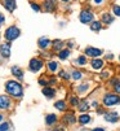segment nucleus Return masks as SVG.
I'll return each instance as SVG.
<instances>
[{"mask_svg": "<svg viewBox=\"0 0 120 131\" xmlns=\"http://www.w3.org/2000/svg\"><path fill=\"white\" fill-rule=\"evenodd\" d=\"M4 88H5L7 95H9L13 99H22L23 97L25 90H23L22 82H19L17 79H8L4 84Z\"/></svg>", "mask_w": 120, "mask_h": 131, "instance_id": "f257e3e1", "label": "nucleus"}, {"mask_svg": "<svg viewBox=\"0 0 120 131\" xmlns=\"http://www.w3.org/2000/svg\"><path fill=\"white\" fill-rule=\"evenodd\" d=\"M102 104L105 108L120 105V95H117V93H115L112 91H107L102 95Z\"/></svg>", "mask_w": 120, "mask_h": 131, "instance_id": "f03ea898", "label": "nucleus"}, {"mask_svg": "<svg viewBox=\"0 0 120 131\" xmlns=\"http://www.w3.org/2000/svg\"><path fill=\"white\" fill-rule=\"evenodd\" d=\"M3 36H4L5 42L12 43V42L17 40L19 36H21V29H19L17 25H10V26H8V27L4 30Z\"/></svg>", "mask_w": 120, "mask_h": 131, "instance_id": "7ed1b4c3", "label": "nucleus"}, {"mask_svg": "<svg viewBox=\"0 0 120 131\" xmlns=\"http://www.w3.org/2000/svg\"><path fill=\"white\" fill-rule=\"evenodd\" d=\"M96 14L90 8H83L79 13V21L83 25H90L94 20H96Z\"/></svg>", "mask_w": 120, "mask_h": 131, "instance_id": "20e7f679", "label": "nucleus"}, {"mask_svg": "<svg viewBox=\"0 0 120 131\" xmlns=\"http://www.w3.org/2000/svg\"><path fill=\"white\" fill-rule=\"evenodd\" d=\"M44 68H45V62H44V60H43L42 57H32V59L29 61V66H27L29 71H31V73H34V74L40 73Z\"/></svg>", "mask_w": 120, "mask_h": 131, "instance_id": "39448f33", "label": "nucleus"}, {"mask_svg": "<svg viewBox=\"0 0 120 131\" xmlns=\"http://www.w3.org/2000/svg\"><path fill=\"white\" fill-rule=\"evenodd\" d=\"M83 53L87 56V57L90 59H97V57H103L105 51L102 48H98V47H93V46H87L83 51Z\"/></svg>", "mask_w": 120, "mask_h": 131, "instance_id": "423d86ee", "label": "nucleus"}, {"mask_svg": "<svg viewBox=\"0 0 120 131\" xmlns=\"http://www.w3.org/2000/svg\"><path fill=\"white\" fill-rule=\"evenodd\" d=\"M88 65H89V69L90 70H93V71H101V70H103L105 68H106V61L103 60V57H97V59H90L89 60V62H88Z\"/></svg>", "mask_w": 120, "mask_h": 131, "instance_id": "0eeeda50", "label": "nucleus"}, {"mask_svg": "<svg viewBox=\"0 0 120 131\" xmlns=\"http://www.w3.org/2000/svg\"><path fill=\"white\" fill-rule=\"evenodd\" d=\"M92 81L89 79H83L82 82H79V84L75 87V91H76V95H85V93H88L90 90H92Z\"/></svg>", "mask_w": 120, "mask_h": 131, "instance_id": "6e6552de", "label": "nucleus"}, {"mask_svg": "<svg viewBox=\"0 0 120 131\" xmlns=\"http://www.w3.org/2000/svg\"><path fill=\"white\" fill-rule=\"evenodd\" d=\"M42 7H43L44 12L54 13L58 9V3H57V0H43V2H42Z\"/></svg>", "mask_w": 120, "mask_h": 131, "instance_id": "1a4fd4ad", "label": "nucleus"}, {"mask_svg": "<svg viewBox=\"0 0 120 131\" xmlns=\"http://www.w3.org/2000/svg\"><path fill=\"white\" fill-rule=\"evenodd\" d=\"M12 54V46L9 42H4L0 44V57L4 59V60H8Z\"/></svg>", "mask_w": 120, "mask_h": 131, "instance_id": "9d476101", "label": "nucleus"}, {"mask_svg": "<svg viewBox=\"0 0 120 131\" xmlns=\"http://www.w3.org/2000/svg\"><path fill=\"white\" fill-rule=\"evenodd\" d=\"M88 62H89V59L87 57V56H85L84 53H83V54L76 56V57L72 60V65H74V68H79V69H82V68L87 66V65H88Z\"/></svg>", "mask_w": 120, "mask_h": 131, "instance_id": "9b49d317", "label": "nucleus"}, {"mask_svg": "<svg viewBox=\"0 0 120 131\" xmlns=\"http://www.w3.org/2000/svg\"><path fill=\"white\" fill-rule=\"evenodd\" d=\"M45 69L48 70V73L56 74V73H58L59 70H61V65H59V62H58L57 60L50 59V60H48V61L45 62Z\"/></svg>", "mask_w": 120, "mask_h": 131, "instance_id": "f8f14e48", "label": "nucleus"}, {"mask_svg": "<svg viewBox=\"0 0 120 131\" xmlns=\"http://www.w3.org/2000/svg\"><path fill=\"white\" fill-rule=\"evenodd\" d=\"M62 122L66 125V126H72L77 122V117L75 116L74 112L69 110V112H65V114L62 117Z\"/></svg>", "mask_w": 120, "mask_h": 131, "instance_id": "ddd939ff", "label": "nucleus"}, {"mask_svg": "<svg viewBox=\"0 0 120 131\" xmlns=\"http://www.w3.org/2000/svg\"><path fill=\"white\" fill-rule=\"evenodd\" d=\"M52 47V40L48 36H40L37 39V48L40 51H48Z\"/></svg>", "mask_w": 120, "mask_h": 131, "instance_id": "4468645a", "label": "nucleus"}, {"mask_svg": "<svg viewBox=\"0 0 120 131\" xmlns=\"http://www.w3.org/2000/svg\"><path fill=\"white\" fill-rule=\"evenodd\" d=\"M70 74H71V81L74 82H82L85 77V73L79 68H72L70 70Z\"/></svg>", "mask_w": 120, "mask_h": 131, "instance_id": "2eb2a0df", "label": "nucleus"}, {"mask_svg": "<svg viewBox=\"0 0 120 131\" xmlns=\"http://www.w3.org/2000/svg\"><path fill=\"white\" fill-rule=\"evenodd\" d=\"M99 21H101L105 26H109V25H111V24L115 21V16H114L111 12L105 10V12L101 13V16H99Z\"/></svg>", "mask_w": 120, "mask_h": 131, "instance_id": "dca6fc26", "label": "nucleus"}, {"mask_svg": "<svg viewBox=\"0 0 120 131\" xmlns=\"http://www.w3.org/2000/svg\"><path fill=\"white\" fill-rule=\"evenodd\" d=\"M12 105L13 103L9 95H0V110H9Z\"/></svg>", "mask_w": 120, "mask_h": 131, "instance_id": "f3484780", "label": "nucleus"}, {"mask_svg": "<svg viewBox=\"0 0 120 131\" xmlns=\"http://www.w3.org/2000/svg\"><path fill=\"white\" fill-rule=\"evenodd\" d=\"M10 74L14 77V79H17L19 82H23V79H25V73H23L22 68H19L17 65H13L10 68Z\"/></svg>", "mask_w": 120, "mask_h": 131, "instance_id": "a211bd4d", "label": "nucleus"}, {"mask_svg": "<svg viewBox=\"0 0 120 131\" xmlns=\"http://www.w3.org/2000/svg\"><path fill=\"white\" fill-rule=\"evenodd\" d=\"M63 48H66V42L62 40V39H54L52 40V47H50V51L53 53H58L59 51H62Z\"/></svg>", "mask_w": 120, "mask_h": 131, "instance_id": "6ab92c4d", "label": "nucleus"}, {"mask_svg": "<svg viewBox=\"0 0 120 131\" xmlns=\"http://www.w3.org/2000/svg\"><path fill=\"white\" fill-rule=\"evenodd\" d=\"M103 118H105V121L109 122V123H116V122L120 119V116L117 114V112L111 110V112H106V113L103 114Z\"/></svg>", "mask_w": 120, "mask_h": 131, "instance_id": "aec40b11", "label": "nucleus"}, {"mask_svg": "<svg viewBox=\"0 0 120 131\" xmlns=\"http://www.w3.org/2000/svg\"><path fill=\"white\" fill-rule=\"evenodd\" d=\"M90 108H92V106H90V103H89L88 99H80V103H79V105L76 106V109L80 112V113H87Z\"/></svg>", "mask_w": 120, "mask_h": 131, "instance_id": "412c9836", "label": "nucleus"}, {"mask_svg": "<svg viewBox=\"0 0 120 131\" xmlns=\"http://www.w3.org/2000/svg\"><path fill=\"white\" fill-rule=\"evenodd\" d=\"M42 92H43V95H44L48 100H50V99H54V97H56L57 90H56L54 87H52V86H47V87H43Z\"/></svg>", "mask_w": 120, "mask_h": 131, "instance_id": "4be33fe9", "label": "nucleus"}, {"mask_svg": "<svg viewBox=\"0 0 120 131\" xmlns=\"http://www.w3.org/2000/svg\"><path fill=\"white\" fill-rule=\"evenodd\" d=\"M2 5L9 12L13 13L17 8V0H2Z\"/></svg>", "mask_w": 120, "mask_h": 131, "instance_id": "5701e85b", "label": "nucleus"}, {"mask_svg": "<svg viewBox=\"0 0 120 131\" xmlns=\"http://www.w3.org/2000/svg\"><path fill=\"white\" fill-rule=\"evenodd\" d=\"M57 57H58L59 61H67V60H70V57H71V49L63 48L62 51H59L57 53Z\"/></svg>", "mask_w": 120, "mask_h": 131, "instance_id": "b1692460", "label": "nucleus"}, {"mask_svg": "<svg viewBox=\"0 0 120 131\" xmlns=\"http://www.w3.org/2000/svg\"><path fill=\"white\" fill-rule=\"evenodd\" d=\"M92 116L89 113H82L79 117H77V122L82 125V126H85V125H89L92 123Z\"/></svg>", "mask_w": 120, "mask_h": 131, "instance_id": "393cba45", "label": "nucleus"}, {"mask_svg": "<svg viewBox=\"0 0 120 131\" xmlns=\"http://www.w3.org/2000/svg\"><path fill=\"white\" fill-rule=\"evenodd\" d=\"M103 26H105V25L99 21V20H94V21L89 25V29H90L92 31H94V32H99V31L103 29Z\"/></svg>", "mask_w": 120, "mask_h": 131, "instance_id": "a878e982", "label": "nucleus"}, {"mask_svg": "<svg viewBox=\"0 0 120 131\" xmlns=\"http://www.w3.org/2000/svg\"><path fill=\"white\" fill-rule=\"evenodd\" d=\"M58 122V117L54 113H49L45 116V125L47 126H54Z\"/></svg>", "mask_w": 120, "mask_h": 131, "instance_id": "bb28decb", "label": "nucleus"}, {"mask_svg": "<svg viewBox=\"0 0 120 131\" xmlns=\"http://www.w3.org/2000/svg\"><path fill=\"white\" fill-rule=\"evenodd\" d=\"M57 77H58L59 79L65 81V82H70V81H71V74H70V71H69V70H65V69L59 70Z\"/></svg>", "mask_w": 120, "mask_h": 131, "instance_id": "cd10ccee", "label": "nucleus"}, {"mask_svg": "<svg viewBox=\"0 0 120 131\" xmlns=\"http://www.w3.org/2000/svg\"><path fill=\"white\" fill-rule=\"evenodd\" d=\"M54 108L59 112H67V103L66 100H57L54 103Z\"/></svg>", "mask_w": 120, "mask_h": 131, "instance_id": "c85d7f7f", "label": "nucleus"}, {"mask_svg": "<svg viewBox=\"0 0 120 131\" xmlns=\"http://www.w3.org/2000/svg\"><path fill=\"white\" fill-rule=\"evenodd\" d=\"M30 7H31V9H32L34 12H36V13H40V12L43 10L42 4H39L37 2H35V0H30Z\"/></svg>", "mask_w": 120, "mask_h": 131, "instance_id": "c756f323", "label": "nucleus"}, {"mask_svg": "<svg viewBox=\"0 0 120 131\" xmlns=\"http://www.w3.org/2000/svg\"><path fill=\"white\" fill-rule=\"evenodd\" d=\"M112 75H111V71L109 70V69H103V70H101L99 71V78H101L102 81H107V79H110Z\"/></svg>", "mask_w": 120, "mask_h": 131, "instance_id": "7c9ffc66", "label": "nucleus"}, {"mask_svg": "<svg viewBox=\"0 0 120 131\" xmlns=\"http://www.w3.org/2000/svg\"><path fill=\"white\" fill-rule=\"evenodd\" d=\"M79 103H80V99H79V95H71V96H69V104L71 105V106H77L79 105Z\"/></svg>", "mask_w": 120, "mask_h": 131, "instance_id": "2f4dec72", "label": "nucleus"}, {"mask_svg": "<svg viewBox=\"0 0 120 131\" xmlns=\"http://www.w3.org/2000/svg\"><path fill=\"white\" fill-rule=\"evenodd\" d=\"M111 13H112L115 17H119V18H120V4H112V7H111Z\"/></svg>", "mask_w": 120, "mask_h": 131, "instance_id": "473e14b6", "label": "nucleus"}, {"mask_svg": "<svg viewBox=\"0 0 120 131\" xmlns=\"http://www.w3.org/2000/svg\"><path fill=\"white\" fill-rule=\"evenodd\" d=\"M54 54L56 53H53V52H49V51H40V56H42V59H52V57H54Z\"/></svg>", "mask_w": 120, "mask_h": 131, "instance_id": "72a5a7b5", "label": "nucleus"}, {"mask_svg": "<svg viewBox=\"0 0 120 131\" xmlns=\"http://www.w3.org/2000/svg\"><path fill=\"white\" fill-rule=\"evenodd\" d=\"M103 60H105L106 62H112V61L115 60V54L111 53V52H107V53L103 54Z\"/></svg>", "mask_w": 120, "mask_h": 131, "instance_id": "f704fd0d", "label": "nucleus"}, {"mask_svg": "<svg viewBox=\"0 0 120 131\" xmlns=\"http://www.w3.org/2000/svg\"><path fill=\"white\" fill-rule=\"evenodd\" d=\"M0 131H10V123L7 121H3L0 123Z\"/></svg>", "mask_w": 120, "mask_h": 131, "instance_id": "c9c22d12", "label": "nucleus"}, {"mask_svg": "<svg viewBox=\"0 0 120 131\" xmlns=\"http://www.w3.org/2000/svg\"><path fill=\"white\" fill-rule=\"evenodd\" d=\"M93 7H103L107 0H90Z\"/></svg>", "mask_w": 120, "mask_h": 131, "instance_id": "e433bc0d", "label": "nucleus"}, {"mask_svg": "<svg viewBox=\"0 0 120 131\" xmlns=\"http://www.w3.org/2000/svg\"><path fill=\"white\" fill-rule=\"evenodd\" d=\"M37 83L42 86V87H47L48 86V78H45V75H43V77H40L39 78V81H37Z\"/></svg>", "mask_w": 120, "mask_h": 131, "instance_id": "4c0bfd02", "label": "nucleus"}, {"mask_svg": "<svg viewBox=\"0 0 120 131\" xmlns=\"http://www.w3.org/2000/svg\"><path fill=\"white\" fill-rule=\"evenodd\" d=\"M111 88H112V92H115V93H117V95H120V79H119Z\"/></svg>", "mask_w": 120, "mask_h": 131, "instance_id": "58836bf2", "label": "nucleus"}, {"mask_svg": "<svg viewBox=\"0 0 120 131\" xmlns=\"http://www.w3.org/2000/svg\"><path fill=\"white\" fill-rule=\"evenodd\" d=\"M57 84V78H56V75H50L49 78H48V86H56Z\"/></svg>", "mask_w": 120, "mask_h": 131, "instance_id": "ea45409f", "label": "nucleus"}, {"mask_svg": "<svg viewBox=\"0 0 120 131\" xmlns=\"http://www.w3.org/2000/svg\"><path fill=\"white\" fill-rule=\"evenodd\" d=\"M66 48H69V49L72 51V49L75 48V42H74L72 39H71V40H67V42H66Z\"/></svg>", "mask_w": 120, "mask_h": 131, "instance_id": "a19ab883", "label": "nucleus"}, {"mask_svg": "<svg viewBox=\"0 0 120 131\" xmlns=\"http://www.w3.org/2000/svg\"><path fill=\"white\" fill-rule=\"evenodd\" d=\"M5 20H7V18H5V14H4L3 12H0V27H2V26L5 24Z\"/></svg>", "mask_w": 120, "mask_h": 131, "instance_id": "79ce46f5", "label": "nucleus"}, {"mask_svg": "<svg viewBox=\"0 0 120 131\" xmlns=\"http://www.w3.org/2000/svg\"><path fill=\"white\" fill-rule=\"evenodd\" d=\"M96 112H97V114H102V116L106 113V110H105L103 108H97V110H96Z\"/></svg>", "mask_w": 120, "mask_h": 131, "instance_id": "37998d69", "label": "nucleus"}, {"mask_svg": "<svg viewBox=\"0 0 120 131\" xmlns=\"http://www.w3.org/2000/svg\"><path fill=\"white\" fill-rule=\"evenodd\" d=\"M90 106H92V108H96V109H97V108H98V101H97V100H93V101L90 103Z\"/></svg>", "mask_w": 120, "mask_h": 131, "instance_id": "c03bdc74", "label": "nucleus"}, {"mask_svg": "<svg viewBox=\"0 0 120 131\" xmlns=\"http://www.w3.org/2000/svg\"><path fill=\"white\" fill-rule=\"evenodd\" d=\"M92 131H106V128L105 127H94V128H92Z\"/></svg>", "mask_w": 120, "mask_h": 131, "instance_id": "a18cd8bd", "label": "nucleus"}, {"mask_svg": "<svg viewBox=\"0 0 120 131\" xmlns=\"http://www.w3.org/2000/svg\"><path fill=\"white\" fill-rule=\"evenodd\" d=\"M47 131H63V130L59 128V127H56V128H48Z\"/></svg>", "mask_w": 120, "mask_h": 131, "instance_id": "49530a36", "label": "nucleus"}, {"mask_svg": "<svg viewBox=\"0 0 120 131\" xmlns=\"http://www.w3.org/2000/svg\"><path fill=\"white\" fill-rule=\"evenodd\" d=\"M59 2L63 3V4H67V3H70V2H71V0H59Z\"/></svg>", "mask_w": 120, "mask_h": 131, "instance_id": "de8ad7c7", "label": "nucleus"}, {"mask_svg": "<svg viewBox=\"0 0 120 131\" xmlns=\"http://www.w3.org/2000/svg\"><path fill=\"white\" fill-rule=\"evenodd\" d=\"M3 121H4V116H3L2 113H0V123H2Z\"/></svg>", "mask_w": 120, "mask_h": 131, "instance_id": "09e8293b", "label": "nucleus"}, {"mask_svg": "<svg viewBox=\"0 0 120 131\" xmlns=\"http://www.w3.org/2000/svg\"><path fill=\"white\" fill-rule=\"evenodd\" d=\"M76 131H88L87 128H79V130H76Z\"/></svg>", "mask_w": 120, "mask_h": 131, "instance_id": "8fccbe9b", "label": "nucleus"}, {"mask_svg": "<svg viewBox=\"0 0 120 131\" xmlns=\"http://www.w3.org/2000/svg\"><path fill=\"white\" fill-rule=\"evenodd\" d=\"M117 61H119V64H120V54L117 56Z\"/></svg>", "mask_w": 120, "mask_h": 131, "instance_id": "3c124183", "label": "nucleus"}, {"mask_svg": "<svg viewBox=\"0 0 120 131\" xmlns=\"http://www.w3.org/2000/svg\"><path fill=\"white\" fill-rule=\"evenodd\" d=\"M0 44H2V35H0Z\"/></svg>", "mask_w": 120, "mask_h": 131, "instance_id": "603ef678", "label": "nucleus"}, {"mask_svg": "<svg viewBox=\"0 0 120 131\" xmlns=\"http://www.w3.org/2000/svg\"><path fill=\"white\" fill-rule=\"evenodd\" d=\"M71 2H80V0H71Z\"/></svg>", "mask_w": 120, "mask_h": 131, "instance_id": "864d4df0", "label": "nucleus"}]
</instances>
